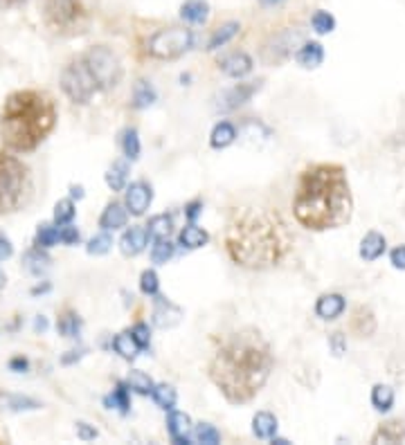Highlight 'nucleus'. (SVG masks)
Returning a JSON list of instances; mask_svg holds the SVG:
<instances>
[{
	"label": "nucleus",
	"instance_id": "1",
	"mask_svg": "<svg viewBox=\"0 0 405 445\" xmlns=\"http://www.w3.org/2000/svg\"><path fill=\"white\" fill-rule=\"evenodd\" d=\"M273 353L262 333L255 328H243L227 335L210 360V378L221 394L243 405L250 402L270 378Z\"/></svg>",
	"mask_w": 405,
	"mask_h": 445
},
{
	"label": "nucleus",
	"instance_id": "2",
	"mask_svg": "<svg viewBox=\"0 0 405 445\" xmlns=\"http://www.w3.org/2000/svg\"><path fill=\"white\" fill-rule=\"evenodd\" d=\"M351 212H354V196L345 167L320 162L299 173L293 196V214L302 227L311 232L336 230L349 223Z\"/></svg>",
	"mask_w": 405,
	"mask_h": 445
},
{
	"label": "nucleus",
	"instance_id": "3",
	"mask_svg": "<svg viewBox=\"0 0 405 445\" xmlns=\"http://www.w3.org/2000/svg\"><path fill=\"white\" fill-rule=\"evenodd\" d=\"M225 250L234 263L266 270L290 250V232L284 219L268 207H239L225 225Z\"/></svg>",
	"mask_w": 405,
	"mask_h": 445
},
{
	"label": "nucleus",
	"instance_id": "4",
	"mask_svg": "<svg viewBox=\"0 0 405 445\" xmlns=\"http://www.w3.org/2000/svg\"><path fill=\"white\" fill-rule=\"evenodd\" d=\"M57 124V106L41 90L12 92L0 110V140L7 149L27 153L43 142Z\"/></svg>",
	"mask_w": 405,
	"mask_h": 445
},
{
	"label": "nucleus",
	"instance_id": "5",
	"mask_svg": "<svg viewBox=\"0 0 405 445\" xmlns=\"http://www.w3.org/2000/svg\"><path fill=\"white\" fill-rule=\"evenodd\" d=\"M97 12V0H43V20L59 36L88 32Z\"/></svg>",
	"mask_w": 405,
	"mask_h": 445
},
{
	"label": "nucleus",
	"instance_id": "6",
	"mask_svg": "<svg viewBox=\"0 0 405 445\" xmlns=\"http://www.w3.org/2000/svg\"><path fill=\"white\" fill-rule=\"evenodd\" d=\"M29 171L16 155L0 151V216L12 214L25 205L29 196Z\"/></svg>",
	"mask_w": 405,
	"mask_h": 445
},
{
	"label": "nucleus",
	"instance_id": "7",
	"mask_svg": "<svg viewBox=\"0 0 405 445\" xmlns=\"http://www.w3.org/2000/svg\"><path fill=\"white\" fill-rule=\"evenodd\" d=\"M61 88H64L68 99L75 103H88L90 97L101 90L97 84V77L92 75L90 66L86 64L84 54L72 59L64 68V72H61Z\"/></svg>",
	"mask_w": 405,
	"mask_h": 445
},
{
	"label": "nucleus",
	"instance_id": "8",
	"mask_svg": "<svg viewBox=\"0 0 405 445\" xmlns=\"http://www.w3.org/2000/svg\"><path fill=\"white\" fill-rule=\"evenodd\" d=\"M194 36L190 29L185 27H169V29H160L155 32L149 43H147V52L153 59H162V61H171L183 57L187 50L192 48Z\"/></svg>",
	"mask_w": 405,
	"mask_h": 445
},
{
	"label": "nucleus",
	"instance_id": "9",
	"mask_svg": "<svg viewBox=\"0 0 405 445\" xmlns=\"http://www.w3.org/2000/svg\"><path fill=\"white\" fill-rule=\"evenodd\" d=\"M86 64L90 66L92 75L97 77V84L101 90H108V88H115L122 79V64L118 54L106 45H95L90 48L86 54Z\"/></svg>",
	"mask_w": 405,
	"mask_h": 445
},
{
	"label": "nucleus",
	"instance_id": "10",
	"mask_svg": "<svg viewBox=\"0 0 405 445\" xmlns=\"http://www.w3.org/2000/svg\"><path fill=\"white\" fill-rule=\"evenodd\" d=\"M151 200H153V191L147 182H133L127 189V207L133 216H142L149 210Z\"/></svg>",
	"mask_w": 405,
	"mask_h": 445
},
{
	"label": "nucleus",
	"instance_id": "11",
	"mask_svg": "<svg viewBox=\"0 0 405 445\" xmlns=\"http://www.w3.org/2000/svg\"><path fill=\"white\" fill-rule=\"evenodd\" d=\"M147 243H149L147 227L133 225V227H129L127 232H124L122 241H120V250H122V254H127V256H135V254H140L144 247H147Z\"/></svg>",
	"mask_w": 405,
	"mask_h": 445
},
{
	"label": "nucleus",
	"instance_id": "12",
	"mask_svg": "<svg viewBox=\"0 0 405 445\" xmlns=\"http://www.w3.org/2000/svg\"><path fill=\"white\" fill-rule=\"evenodd\" d=\"M259 88H262V81H248V84H239V86H234L232 90L225 92L221 108H223V110H232V108H236V106H241V103H246L248 99H250Z\"/></svg>",
	"mask_w": 405,
	"mask_h": 445
},
{
	"label": "nucleus",
	"instance_id": "13",
	"mask_svg": "<svg viewBox=\"0 0 405 445\" xmlns=\"http://www.w3.org/2000/svg\"><path fill=\"white\" fill-rule=\"evenodd\" d=\"M345 313V297L338 293L322 295L315 304V315L322 319H336Z\"/></svg>",
	"mask_w": 405,
	"mask_h": 445
},
{
	"label": "nucleus",
	"instance_id": "14",
	"mask_svg": "<svg viewBox=\"0 0 405 445\" xmlns=\"http://www.w3.org/2000/svg\"><path fill=\"white\" fill-rule=\"evenodd\" d=\"M221 70L225 72L227 77L241 79V77H246L248 72L253 70V59L248 57L246 52H234V54L225 57V59L221 61Z\"/></svg>",
	"mask_w": 405,
	"mask_h": 445
},
{
	"label": "nucleus",
	"instance_id": "15",
	"mask_svg": "<svg viewBox=\"0 0 405 445\" xmlns=\"http://www.w3.org/2000/svg\"><path fill=\"white\" fill-rule=\"evenodd\" d=\"M405 441V421H388L374 432L371 443H401Z\"/></svg>",
	"mask_w": 405,
	"mask_h": 445
},
{
	"label": "nucleus",
	"instance_id": "16",
	"mask_svg": "<svg viewBox=\"0 0 405 445\" xmlns=\"http://www.w3.org/2000/svg\"><path fill=\"white\" fill-rule=\"evenodd\" d=\"M180 322V310L176 308L173 304H169L167 299H158V306H155V313H153V324L160 326V328H169L173 324Z\"/></svg>",
	"mask_w": 405,
	"mask_h": 445
},
{
	"label": "nucleus",
	"instance_id": "17",
	"mask_svg": "<svg viewBox=\"0 0 405 445\" xmlns=\"http://www.w3.org/2000/svg\"><path fill=\"white\" fill-rule=\"evenodd\" d=\"M180 16L187 23H194V25H201L210 16V5L205 3V0H187L180 7Z\"/></svg>",
	"mask_w": 405,
	"mask_h": 445
},
{
	"label": "nucleus",
	"instance_id": "18",
	"mask_svg": "<svg viewBox=\"0 0 405 445\" xmlns=\"http://www.w3.org/2000/svg\"><path fill=\"white\" fill-rule=\"evenodd\" d=\"M127 225V210L120 203H108L104 214L99 216V227L104 230H118Z\"/></svg>",
	"mask_w": 405,
	"mask_h": 445
},
{
	"label": "nucleus",
	"instance_id": "19",
	"mask_svg": "<svg viewBox=\"0 0 405 445\" xmlns=\"http://www.w3.org/2000/svg\"><path fill=\"white\" fill-rule=\"evenodd\" d=\"M385 252V236L378 232H369L365 239L360 241V256L365 261H376V258Z\"/></svg>",
	"mask_w": 405,
	"mask_h": 445
},
{
	"label": "nucleus",
	"instance_id": "20",
	"mask_svg": "<svg viewBox=\"0 0 405 445\" xmlns=\"http://www.w3.org/2000/svg\"><path fill=\"white\" fill-rule=\"evenodd\" d=\"M167 430L171 434L173 443H190L187 432H190V416L183 411H169L167 418Z\"/></svg>",
	"mask_w": 405,
	"mask_h": 445
},
{
	"label": "nucleus",
	"instance_id": "21",
	"mask_svg": "<svg viewBox=\"0 0 405 445\" xmlns=\"http://www.w3.org/2000/svg\"><path fill=\"white\" fill-rule=\"evenodd\" d=\"M113 349H115V353H120L124 360H133L140 353L142 346L138 344V340H135L133 330H124V333L115 335V340H113Z\"/></svg>",
	"mask_w": 405,
	"mask_h": 445
},
{
	"label": "nucleus",
	"instance_id": "22",
	"mask_svg": "<svg viewBox=\"0 0 405 445\" xmlns=\"http://www.w3.org/2000/svg\"><path fill=\"white\" fill-rule=\"evenodd\" d=\"M178 241H180L183 247H187V250H196V247L207 245V241H210V234H207L203 227H199V225H187V227H183Z\"/></svg>",
	"mask_w": 405,
	"mask_h": 445
},
{
	"label": "nucleus",
	"instance_id": "23",
	"mask_svg": "<svg viewBox=\"0 0 405 445\" xmlns=\"http://www.w3.org/2000/svg\"><path fill=\"white\" fill-rule=\"evenodd\" d=\"M295 59L302 68H318L325 61V48L320 43H304L295 54Z\"/></svg>",
	"mask_w": 405,
	"mask_h": 445
},
{
	"label": "nucleus",
	"instance_id": "24",
	"mask_svg": "<svg viewBox=\"0 0 405 445\" xmlns=\"http://www.w3.org/2000/svg\"><path fill=\"white\" fill-rule=\"evenodd\" d=\"M253 432L259 439H275L277 434V418L270 411H259L253 418Z\"/></svg>",
	"mask_w": 405,
	"mask_h": 445
},
{
	"label": "nucleus",
	"instance_id": "25",
	"mask_svg": "<svg viewBox=\"0 0 405 445\" xmlns=\"http://www.w3.org/2000/svg\"><path fill=\"white\" fill-rule=\"evenodd\" d=\"M234 138H236V129L232 126V124L230 122H219L214 126L212 136H210V144H212V149H225L234 142Z\"/></svg>",
	"mask_w": 405,
	"mask_h": 445
},
{
	"label": "nucleus",
	"instance_id": "26",
	"mask_svg": "<svg viewBox=\"0 0 405 445\" xmlns=\"http://www.w3.org/2000/svg\"><path fill=\"white\" fill-rule=\"evenodd\" d=\"M153 101H155L153 86L149 84V81L140 79L138 84H135V88H133V106L135 108H147V106H151Z\"/></svg>",
	"mask_w": 405,
	"mask_h": 445
},
{
	"label": "nucleus",
	"instance_id": "27",
	"mask_svg": "<svg viewBox=\"0 0 405 445\" xmlns=\"http://www.w3.org/2000/svg\"><path fill=\"white\" fill-rule=\"evenodd\" d=\"M127 178H129V164L127 162H115L106 173V182L113 191H122L127 187Z\"/></svg>",
	"mask_w": 405,
	"mask_h": 445
},
{
	"label": "nucleus",
	"instance_id": "28",
	"mask_svg": "<svg viewBox=\"0 0 405 445\" xmlns=\"http://www.w3.org/2000/svg\"><path fill=\"white\" fill-rule=\"evenodd\" d=\"M57 328H59L61 335H66V337H77L79 330H81V319H79L77 313H72V310H66V313L59 317Z\"/></svg>",
	"mask_w": 405,
	"mask_h": 445
},
{
	"label": "nucleus",
	"instance_id": "29",
	"mask_svg": "<svg viewBox=\"0 0 405 445\" xmlns=\"http://www.w3.org/2000/svg\"><path fill=\"white\" fill-rule=\"evenodd\" d=\"M371 405L378 411H388L394 405V391L388 385H376L371 389Z\"/></svg>",
	"mask_w": 405,
	"mask_h": 445
},
{
	"label": "nucleus",
	"instance_id": "30",
	"mask_svg": "<svg viewBox=\"0 0 405 445\" xmlns=\"http://www.w3.org/2000/svg\"><path fill=\"white\" fill-rule=\"evenodd\" d=\"M151 396L162 409H173L176 400H178V394H176V389L171 385H155L151 389Z\"/></svg>",
	"mask_w": 405,
	"mask_h": 445
},
{
	"label": "nucleus",
	"instance_id": "31",
	"mask_svg": "<svg viewBox=\"0 0 405 445\" xmlns=\"http://www.w3.org/2000/svg\"><path fill=\"white\" fill-rule=\"evenodd\" d=\"M239 29H241V27H239V23H225V25H221V27L212 34L210 43H207V50H216V48L225 45L227 41L234 38V36L239 34Z\"/></svg>",
	"mask_w": 405,
	"mask_h": 445
},
{
	"label": "nucleus",
	"instance_id": "32",
	"mask_svg": "<svg viewBox=\"0 0 405 445\" xmlns=\"http://www.w3.org/2000/svg\"><path fill=\"white\" fill-rule=\"evenodd\" d=\"M147 232H149V236H153V239H167L171 232V219L167 214L153 216L147 225Z\"/></svg>",
	"mask_w": 405,
	"mask_h": 445
},
{
	"label": "nucleus",
	"instance_id": "33",
	"mask_svg": "<svg viewBox=\"0 0 405 445\" xmlns=\"http://www.w3.org/2000/svg\"><path fill=\"white\" fill-rule=\"evenodd\" d=\"M122 151L129 160H138L140 158V138L135 129H127L122 133Z\"/></svg>",
	"mask_w": 405,
	"mask_h": 445
},
{
	"label": "nucleus",
	"instance_id": "34",
	"mask_svg": "<svg viewBox=\"0 0 405 445\" xmlns=\"http://www.w3.org/2000/svg\"><path fill=\"white\" fill-rule=\"evenodd\" d=\"M25 268L32 275L41 277L50 268V258L43 252H41V250H32V252L25 254Z\"/></svg>",
	"mask_w": 405,
	"mask_h": 445
},
{
	"label": "nucleus",
	"instance_id": "35",
	"mask_svg": "<svg viewBox=\"0 0 405 445\" xmlns=\"http://www.w3.org/2000/svg\"><path fill=\"white\" fill-rule=\"evenodd\" d=\"M351 326H354L356 333L362 337V335H369L374 333V328H376V324H374V317L367 308H358L356 315H354V322H351Z\"/></svg>",
	"mask_w": 405,
	"mask_h": 445
},
{
	"label": "nucleus",
	"instance_id": "36",
	"mask_svg": "<svg viewBox=\"0 0 405 445\" xmlns=\"http://www.w3.org/2000/svg\"><path fill=\"white\" fill-rule=\"evenodd\" d=\"M104 402H106V405L113 409V407H115L118 411H122V414H127L129 411V407H131V398H129V389L127 387H124V385H118V389L115 391H113V394L106 398V400H104Z\"/></svg>",
	"mask_w": 405,
	"mask_h": 445
},
{
	"label": "nucleus",
	"instance_id": "37",
	"mask_svg": "<svg viewBox=\"0 0 405 445\" xmlns=\"http://www.w3.org/2000/svg\"><path fill=\"white\" fill-rule=\"evenodd\" d=\"M194 439L199 443H205V445H216L221 441V434L214 425H210V423H201V425L196 428V432H194Z\"/></svg>",
	"mask_w": 405,
	"mask_h": 445
},
{
	"label": "nucleus",
	"instance_id": "38",
	"mask_svg": "<svg viewBox=\"0 0 405 445\" xmlns=\"http://www.w3.org/2000/svg\"><path fill=\"white\" fill-rule=\"evenodd\" d=\"M311 23H313V29L318 34H329V32H334L336 18L331 16L329 12H322V9H318V12L313 14V18H311Z\"/></svg>",
	"mask_w": 405,
	"mask_h": 445
},
{
	"label": "nucleus",
	"instance_id": "39",
	"mask_svg": "<svg viewBox=\"0 0 405 445\" xmlns=\"http://www.w3.org/2000/svg\"><path fill=\"white\" fill-rule=\"evenodd\" d=\"M171 256H173V245L169 243V239H155V245L151 250L153 263H167Z\"/></svg>",
	"mask_w": 405,
	"mask_h": 445
},
{
	"label": "nucleus",
	"instance_id": "40",
	"mask_svg": "<svg viewBox=\"0 0 405 445\" xmlns=\"http://www.w3.org/2000/svg\"><path fill=\"white\" fill-rule=\"evenodd\" d=\"M75 219V203L72 200H59L55 205V223L57 225H68Z\"/></svg>",
	"mask_w": 405,
	"mask_h": 445
},
{
	"label": "nucleus",
	"instance_id": "41",
	"mask_svg": "<svg viewBox=\"0 0 405 445\" xmlns=\"http://www.w3.org/2000/svg\"><path fill=\"white\" fill-rule=\"evenodd\" d=\"M129 387L135 389L138 394H151L153 389V382L147 374H142V371H131L129 376Z\"/></svg>",
	"mask_w": 405,
	"mask_h": 445
},
{
	"label": "nucleus",
	"instance_id": "42",
	"mask_svg": "<svg viewBox=\"0 0 405 445\" xmlns=\"http://www.w3.org/2000/svg\"><path fill=\"white\" fill-rule=\"evenodd\" d=\"M59 241V230L57 227H52L50 223L38 225V232H36V243L41 247H52Z\"/></svg>",
	"mask_w": 405,
	"mask_h": 445
},
{
	"label": "nucleus",
	"instance_id": "43",
	"mask_svg": "<svg viewBox=\"0 0 405 445\" xmlns=\"http://www.w3.org/2000/svg\"><path fill=\"white\" fill-rule=\"evenodd\" d=\"M111 245H113V239L108 234H97L95 239H90L88 241V254H95V256H99V254H106L108 250H111Z\"/></svg>",
	"mask_w": 405,
	"mask_h": 445
},
{
	"label": "nucleus",
	"instance_id": "44",
	"mask_svg": "<svg viewBox=\"0 0 405 445\" xmlns=\"http://www.w3.org/2000/svg\"><path fill=\"white\" fill-rule=\"evenodd\" d=\"M158 288H160L158 275H155L153 270H144L142 277H140V291L144 295H158Z\"/></svg>",
	"mask_w": 405,
	"mask_h": 445
},
{
	"label": "nucleus",
	"instance_id": "45",
	"mask_svg": "<svg viewBox=\"0 0 405 445\" xmlns=\"http://www.w3.org/2000/svg\"><path fill=\"white\" fill-rule=\"evenodd\" d=\"M5 407H7V409H14V411H20V409H38L41 405H38L36 400H29V398L5 396Z\"/></svg>",
	"mask_w": 405,
	"mask_h": 445
},
{
	"label": "nucleus",
	"instance_id": "46",
	"mask_svg": "<svg viewBox=\"0 0 405 445\" xmlns=\"http://www.w3.org/2000/svg\"><path fill=\"white\" fill-rule=\"evenodd\" d=\"M81 239V234L77 227H72V225H66L64 230L59 232V241H64L66 245H77Z\"/></svg>",
	"mask_w": 405,
	"mask_h": 445
},
{
	"label": "nucleus",
	"instance_id": "47",
	"mask_svg": "<svg viewBox=\"0 0 405 445\" xmlns=\"http://www.w3.org/2000/svg\"><path fill=\"white\" fill-rule=\"evenodd\" d=\"M133 335H135V340H138V344H140L142 349H147V346H149L151 333H149V326H147V324H135Z\"/></svg>",
	"mask_w": 405,
	"mask_h": 445
},
{
	"label": "nucleus",
	"instance_id": "48",
	"mask_svg": "<svg viewBox=\"0 0 405 445\" xmlns=\"http://www.w3.org/2000/svg\"><path fill=\"white\" fill-rule=\"evenodd\" d=\"M390 258H392V265L394 268H399V270H405V245H399L397 250H392Z\"/></svg>",
	"mask_w": 405,
	"mask_h": 445
},
{
	"label": "nucleus",
	"instance_id": "49",
	"mask_svg": "<svg viewBox=\"0 0 405 445\" xmlns=\"http://www.w3.org/2000/svg\"><path fill=\"white\" fill-rule=\"evenodd\" d=\"M77 434H79L81 441H92V439H97V430L88 428V423H79V425H77Z\"/></svg>",
	"mask_w": 405,
	"mask_h": 445
},
{
	"label": "nucleus",
	"instance_id": "50",
	"mask_svg": "<svg viewBox=\"0 0 405 445\" xmlns=\"http://www.w3.org/2000/svg\"><path fill=\"white\" fill-rule=\"evenodd\" d=\"M12 252H14V247H12V243H9V239H5V236H0V261H3V258H9V256H12Z\"/></svg>",
	"mask_w": 405,
	"mask_h": 445
},
{
	"label": "nucleus",
	"instance_id": "51",
	"mask_svg": "<svg viewBox=\"0 0 405 445\" xmlns=\"http://www.w3.org/2000/svg\"><path fill=\"white\" fill-rule=\"evenodd\" d=\"M201 203L199 200H194V203H190V205H187L185 207V214H187V219H190V221H194L196 219V216H199L201 214Z\"/></svg>",
	"mask_w": 405,
	"mask_h": 445
},
{
	"label": "nucleus",
	"instance_id": "52",
	"mask_svg": "<svg viewBox=\"0 0 405 445\" xmlns=\"http://www.w3.org/2000/svg\"><path fill=\"white\" fill-rule=\"evenodd\" d=\"M9 369H12V371H25L27 369V360L25 358H14L12 362H9Z\"/></svg>",
	"mask_w": 405,
	"mask_h": 445
},
{
	"label": "nucleus",
	"instance_id": "53",
	"mask_svg": "<svg viewBox=\"0 0 405 445\" xmlns=\"http://www.w3.org/2000/svg\"><path fill=\"white\" fill-rule=\"evenodd\" d=\"M20 3H25V0H0V9H12L18 7Z\"/></svg>",
	"mask_w": 405,
	"mask_h": 445
},
{
	"label": "nucleus",
	"instance_id": "54",
	"mask_svg": "<svg viewBox=\"0 0 405 445\" xmlns=\"http://www.w3.org/2000/svg\"><path fill=\"white\" fill-rule=\"evenodd\" d=\"M0 443H9V434L5 432L3 425H0Z\"/></svg>",
	"mask_w": 405,
	"mask_h": 445
},
{
	"label": "nucleus",
	"instance_id": "55",
	"mask_svg": "<svg viewBox=\"0 0 405 445\" xmlns=\"http://www.w3.org/2000/svg\"><path fill=\"white\" fill-rule=\"evenodd\" d=\"M70 194L75 196V198H81V196H84V189H81V187H72Z\"/></svg>",
	"mask_w": 405,
	"mask_h": 445
},
{
	"label": "nucleus",
	"instance_id": "56",
	"mask_svg": "<svg viewBox=\"0 0 405 445\" xmlns=\"http://www.w3.org/2000/svg\"><path fill=\"white\" fill-rule=\"evenodd\" d=\"M5 282H7V279H5L3 270H0V288H3V286H5Z\"/></svg>",
	"mask_w": 405,
	"mask_h": 445
},
{
	"label": "nucleus",
	"instance_id": "57",
	"mask_svg": "<svg viewBox=\"0 0 405 445\" xmlns=\"http://www.w3.org/2000/svg\"><path fill=\"white\" fill-rule=\"evenodd\" d=\"M264 5H275V3H279V0H262Z\"/></svg>",
	"mask_w": 405,
	"mask_h": 445
}]
</instances>
